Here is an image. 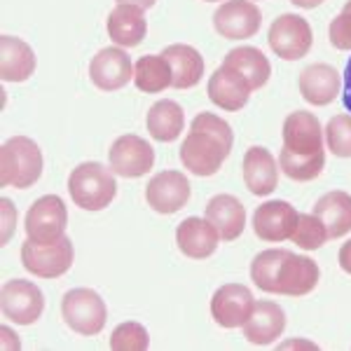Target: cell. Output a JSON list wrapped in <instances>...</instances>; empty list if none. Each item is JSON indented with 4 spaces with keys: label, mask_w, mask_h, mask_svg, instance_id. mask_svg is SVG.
<instances>
[{
    "label": "cell",
    "mask_w": 351,
    "mask_h": 351,
    "mask_svg": "<svg viewBox=\"0 0 351 351\" xmlns=\"http://www.w3.org/2000/svg\"><path fill=\"white\" fill-rule=\"evenodd\" d=\"M288 347H309V349H316V344H302V342H286L284 344V349Z\"/></svg>",
    "instance_id": "cell-39"
},
{
    "label": "cell",
    "mask_w": 351,
    "mask_h": 351,
    "mask_svg": "<svg viewBox=\"0 0 351 351\" xmlns=\"http://www.w3.org/2000/svg\"><path fill=\"white\" fill-rule=\"evenodd\" d=\"M328 38L335 49H342V52L351 49V0L344 3L342 12L332 19L330 28H328Z\"/></svg>",
    "instance_id": "cell-33"
},
{
    "label": "cell",
    "mask_w": 351,
    "mask_h": 351,
    "mask_svg": "<svg viewBox=\"0 0 351 351\" xmlns=\"http://www.w3.org/2000/svg\"><path fill=\"white\" fill-rule=\"evenodd\" d=\"M256 300L248 286L225 284L211 298V316L220 328H239L248 321Z\"/></svg>",
    "instance_id": "cell-13"
},
{
    "label": "cell",
    "mask_w": 351,
    "mask_h": 351,
    "mask_svg": "<svg viewBox=\"0 0 351 351\" xmlns=\"http://www.w3.org/2000/svg\"><path fill=\"white\" fill-rule=\"evenodd\" d=\"M243 183L258 197H267L279 185V169H276L274 155L263 148L253 145L243 155Z\"/></svg>",
    "instance_id": "cell-20"
},
{
    "label": "cell",
    "mask_w": 351,
    "mask_h": 351,
    "mask_svg": "<svg viewBox=\"0 0 351 351\" xmlns=\"http://www.w3.org/2000/svg\"><path fill=\"white\" fill-rule=\"evenodd\" d=\"M157 0H117V5H136V8H143V10H150Z\"/></svg>",
    "instance_id": "cell-37"
},
{
    "label": "cell",
    "mask_w": 351,
    "mask_h": 351,
    "mask_svg": "<svg viewBox=\"0 0 351 351\" xmlns=\"http://www.w3.org/2000/svg\"><path fill=\"white\" fill-rule=\"evenodd\" d=\"M291 241L298 243L304 251H319L328 241V232L324 228V223H321L314 213H300L298 225L291 234Z\"/></svg>",
    "instance_id": "cell-30"
},
{
    "label": "cell",
    "mask_w": 351,
    "mask_h": 351,
    "mask_svg": "<svg viewBox=\"0 0 351 351\" xmlns=\"http://www.w3.org/2000/svg\"><path fill=\"white\" fill-rule=\"evenodd\" d=\"M293 5H298V8H302V10H314V8H319L324 0H291Z\"/></svg>",
    "instance_id": "cell-38"
},
{
    "label": "cell",
    "mask_w": 351,
    "mask_h": 351,
    "mask_svg": "<svg viewBox=\"0 0 351 351\" xmlns=\"http://www.w3.org/2000/svg\"><path fill=\"white\" fill-rule=\"evenodd\" d=\"M251 279L265 293L302 298L319 286L321 269L307 256H298L286 248H269L253 258Z\"/></svg>",
    "instance_id": "cell-2"
},
{
    "label": "cell",
    "mask_w": 351,
    "mask_h": 351,
    "mask_svg": "<svg viewBox=\"0 0 351 351\" xmlns=\"http://www.w3.org/2000/svg\"><path fill=\"white\" fill-rule=\"evenodd\" d=\"M73 258H75V251H73V241L68 237L56 243H49V246L26 239L24 246H21L24 267L33 276H40V279H59V276H64L73 267Z\"/></svg>",
    "instance_id": "cell-8"
},
{
    "label": "cell",
    "mask_w": 351,
    "mask_h": 351,
    "mask_svg": "<svg viewBox=\"0 0 351 351\" xmlns=\"http://www.w3.org/2000/svg\"><path fill=\"white\" fill-rule=\"evenodd\" d=\"M185 127V112L176 101L164 99L157 101L148 110V132L160 143H171L183 134Z\"/></svg>",
    "instance_id": "cell-28"
},
{
    "label": "cell",
    "mask_w": 351,
    "mask_h": 351,
    "mask_svg": "<svg viewBox=\"0 0 351 351\" xmlns=\"http://www.w3.org/2000/svg\"><path fill=\"white\" fill-rule=\"evenodd\" d=\"M263 12L251 0H228L213 12V28L220 33V38L228 40H246L260 31Z\"/></svg>",
    "instance_id": "cell-11"
},
{
    "label": "cell",
    "mask_w": 351,
    "mask_h": 351,
    "mask_svg": "<svg viewBox=\"0 0 351 351\" xmlns=\"http://www.w3.org/2000/svg\"><path fill=\"white\" fill-rule=\"evenodd\" d=\"M326 167L324 129L314 112L295 110L284 122V150L279 155V169L291 180L307 183L319 178Z\"/></svg>",
    "instance_id": "cell-1"
},
{
    "label": "cell",
    "mask_w": 351,
    "mask_h": 351,
    "mask_svg": "<svg viewBox=\"0 0 351 351\" xmlns=\"http://www.w3.org/2000/svg\"><path fill=\"white\" fill-rule=\"evenodd\" d=\"M0 307L3 316L19 326H31L43 316L45 295L33 281L12 279L5 281L3 293H0Z\"/></svg>",
    "instance_id": "cell-10"
},
{
    "label": "cell",
    "mask_w": 351,
    "mask_h": 351,
    "mask_svg": "<svg viewBox=\"0 0 351 351\" xmlns=\"http://www.w3.org/2000/svg\"><path fill=\"white\" fill-rule=\"evenodd\" d=\"M162 56L171 66V87L190 89L199 84L204 75V59L192 45H169Z\"/></svg>",
    "instance_id": "cell-26"
},
{
    "label": "cell",
    "mask_w": 351,
    "mask_h": 351,
    "mask_svg": "<svg viewBox=\"0 0 351 351\" xmlns=\"http://www.w3.org/2000/svg\"><path fill=\"white\" fill-rule=\"evenodd\" d=\"M206 218L213 223L223 241H234L246 228V208L232 195H216L206 204Z\"/></svg>",
    "instance_id": "cell-23"
},
{
    "label": "cell",
    "mask_w": 351,
    "mask_h": 351,
    "mask_svg": "<svg viewBox=\"0 0 351 351\" xmlns=\"http://www.w3.org/2000/svg\"><path fill=\"white\" fill-rule=\"evenodd\" d=\"M145 33H148V21L143 16V8L117 5L108 14V36L117 47H136L143 43Z\"/></svg>",
    "instance_id": "cell-24"
},
{
    "label": "cell",
    "mask_w": 351,
    "mask_h": 351,
    "mask_svg": "<svg viewBox=\"0 0 351 351\" xmlns=\"http://www.w3.org/2000/svg\"><path fill=\"white\" fill-rule=\"evenodd\" d=\"M115 171L99 162H82L68 176V192L75 206L84 211H104L115 199L117 183Z\"/></svg>",
    "instance_id": "cell-5"
},
{
    "label": "cell",
    "mask_w": 351,
    "mask_h": 351,
    "mask_svg": "<svg viewBox=\"0 0 351 351\" xmlns=\"http://www.w3.org/2000/svg\"><path fill=\"white\" fill-rule=\"evenodd\" d=\"M267 40L276 56H281L284 61H298L309 54L314 36H311V26L304 16L281 14L279 19L271 21Z\"/></svg>",
    "instance_id": "cell-9"
},
{
    "label": "cell",
    "mask_w": 351,
    "mask_h": 351,
    "mask_svg": "<svg viewBox=\"0 0 351 351\" xmlns=\"http://www.w3.org/2000/svg\"><path fill=\"white\" fill-rule=\"evenodd\" d=\"M223 66L237 71L239 75L251 84V89H260L269 82L271 75V66L267 61V56L260 52L258 47H251V45H243V47L230 49L228 56H225Z\"/></svg>",
    "instance_id": "cell-27"
},
{
    "label": "cell",
    "mask_w": 351,
    "mask_h": 351,
    "mask_svg": "<svg viewBox=\"0 0 351 351\" xmlns=\"http://www.w3.org/2000/svg\"><path fill=\"white\" fill-rule=\"evenodd\" d=\"M150 344V335L145 326L136 324V321H127L120 324L110 335V349L115 351H145Z\"/></svg>",
    "instance_id": "cell-31"
},
{
    "label": "cell",
    "mask_w": 351,
    "mask_h": 351,
    "mask_svg": "<svg viewBox=\"0 0 351 351\" xmlns=\"http://www.w3.org/2000/svg\"><path fill=\"white\" fill-rule=\"evenodd\" d=\"M3 246L10 241V237H12L14 232V225H16V208L14 204L8 199V197H3Z\"/></svg>",
    "instance_id": "cell-34"
},
{
    "label": "cell",
    "mask_w": 351,
    "mask_h": 351,
    "mask_svg": "<svg viewBox=\"0 0 351 351\" xmlns=\"http://www.w3.org/2000/svg\"><path fill=\"white\" fill-rule=\"evenodd\" d=\"M232 143L234 134L223 117L213 112H199L192 120L190 132L180 145V162L190 173L208 178L220 171L232 152Z\"/></svg>",
    "instance_id": "cell-3"
},
{
    "label": "cell",
    "mask_w": 351,
    "mask_h": 351,
    "mask_svg": "<svg viewBox=\"0 0 351 351\" xmlns=\"http://www.w3.org/2000/svg\"><path fill=\"white\" fill-rule=\"evenodd\" d=\"M328 150L335 157H351V115H335L324 129Z\"/></svg>",
    "instance_id": "cell-32"
},
{
    "label": "cell",
    "mask_w": 351,
    "mask_h": 351,
    "mask_svg": "<svg viewBox=\"0 0 351 351\" xmlns=\"http://www.w3.org/2000/svg\"><path fill=\"white\" fill-rule=\"evenodd\" d=\"M298 216L300 213L284 199L265 202L253 213V232L263 241H271V243L286 241L291 239L293 230H295Z\"/></svg>",
    "instance_id": "cell-16"
},
{
    "label": "cell",
    "mask_w": 351,
    "mask_h": 351,
    "mask_svg": "<svg viewBox=\"0 0 351 351\" xmlns=\"http://www.w3.org/2000/svg\"><path fill=\"white\" fill-rule=\"evenodd\" d=\"M110 169L122 178H141L155 167V150L145 138L124 134L110 148Z\"/></svg>",
    "instance_id": "cell-12"
},
{
    "label": "cell",
    "mask_w": 351,
    "mask_h": 351,
    "mask_svg": "<svg viewBox=\"0 0 351 351\" xmlns=\"http://www.w3.org/2000/svg\"><path fill=\"white\" fill-rule=\"evenodd\" d=\"M206 3H216V0H206Z\"/></svg>",
    "instance_id": "cell-40"
},
{
    "label": "cell",
    "mask_w": 351,
    "mask_h": 351,
    "mask_svg": "<svg viewBox=\"0 0 351 351\" xmlns=\"http://www.w3.org/2000/svg\"><path fill=\"white\" fill-rule=\"evenodd\" d=\"M208 99L223 110L237 112L251 99V84H248L237 71H232L228 66H220L213 71V75L208 77Z\"/></svg>",
    "instance_id": "cell-18"
},
{
    "label": "cell",
    "mask_w": 351,
    "mask_h": 351,
    "mask_svg": "<svg viewBox=\"0 0 351 351\" xmlns=\"http://www.w3.org/2000/svg\"><path fill=\"white\" fill-rule=\"evenodd\" d=\"M314 216L324 223L328 239H339V237L351 232V195L342 190H332L321 197L314 206Z\"/></svg>",
    "instance_id": "cell-25"
},
{
    "label": "cell",
    "mask_w": 351,
    "mask_h": 351,
    "mask_svg": "<svg viewBox=\"0 0 351 351\" xmlns=\"http://www.w3.org/2000/svg\"><path fill=\"white\" fill-rule=\"evenodd\" d=\"M43 176V152L28 136H14L0 148V185L26 190Z\"/></svg>",
    "instance_id": "cell-4"
},
{
    "label": "cell",
    "mask_w": 351,
    "mask_h": 351,
    "mask_svg": "<svg viewBox=\"0 0 351 351\" xmlns=\"http://www.w3.org/2000/svg\"><path fill=\"white\" fill-rule=\"evenodd\" d=\"M300 94L311 106H328L339 94V73L328 64H311L300 73Z\"/></svg>",
    "instance_id": "cell-21"
},
{
    "label": "cell",
    "mask_w": 351,
    "mask_h": 351,
    "mask_svg": "<svg viewBox=\"0 0 351 351\" xmlns=\"http://www.w3.org/2000/svg\"><path fill=\"white\" fill-rule=\"evenodd\" d=\"M36 71V54L28 43L21 38L8 36L0 38V75L5 82H26Z\"/></svg>",
    "instance_id": "cell-22"
},
{
    "label": "cell",
    "mask_w": 351,
    "mask_h": 351,
    "mask_svg": "<svg viewBox=\"0 0 351 351\" xmlns=\"http://www.w3.org/2000/svg\"><path fill=\"white\" fill-rule=\"evenodd\" d=\"M286 330V314L276 302L263 300L256 302L248 321L243 324V337L256 347H267V344L276 342Z\"/></svg>",
    "instance_id": "cell-19"
},
{
    "label": "cell",
    "mask_w": 351,
    "mask_h": 351,
    "mask_svg": "<svg viewBox=\"0 0 351 351\" xmlns=\"http://www.w3.org/2000/svg\"><path fill=\"white\" fill-rule=\"evenodd\" d=\"M61 314L71 330L77 335H99L108 319V309L101 295L92 288H73L64 295L61 302Z\"/></svg>",
    "instance_id": "cell-6"
},
{
    "label": "cell",
    "mask_w": 351,
    "mask_h": 351,
    "mask_svg": "<svg viewBox=\"0 0 351 351\" xmlns=\"http://www.w3.org/2000/svg\"><path fill=\"white\" fill-rule=\"evenodd\" d=\"M339 267H342L347 274H351V239L347 243H342V248H339Z\"/></svg>",
    "instance_id": "cell-36"
},
{
    "label": "cell",
    "mask_w": 351,
    "mask_h": 351,
    "mask_svg": "<svg viewBox=\"0 0 351 351\" xmlns=\"http://www.w3.org/2000/svg\"><path fill=\"white\" fill-rule=\"evenodd\" d=\"M145 199L152 211L171 216L190 202V180L180 171H162L152 176L145 188Z\"/></svg>",
    "instance_id": "cell-15"
},
{
    "label": "cell",
    "mask_w": 351,
    "mask_h": 351,
    "mask_svg": "<svg viewBox=\"0 0 351 351\" xmlns=\"http://www.w3.org/2000/svg\"><path fill=\"white\" fill-rule=\"evenodd\" d=\"M220 234L213 228L211 220L202 218H185L183 223L176 228V243H178L180 253L192 260H204L211 258L218 248Z\"/></svg>",
    "instance_id": "cell-17"
},
{
    "label": "cell",
    "mask_w": 351,
    "mask_h": 351,
    "mask_svg": "<svg viewBox=\"0 0 351 351\" xmlns=\"http://www.w3.org/2000/svg\"><path fill=\"white\" fill-rule=\"evenodd\" d=\"M134 84L138 92L160 94L171 87V66L162 54H145L134 66Z\"/></svg>",
    "instance_id": "cell-29"
},
{
    "label": "cell",
    "mask_w": 351,
    "mask_h": 351,
    "mask_svg": "<svg viewBox=\"0 0 351 351\" xmlns=\"http://www.w3.org/2000/svg\"><path fill=\"white\" fill-rule=\"evenodd\" d=\"M89 77L101 92H117L134 80V66L129 54L120 47H104L89 64Z\"/></svg>",
    "instance_id": "cell-14"
},
{
    "label": "cell",
    "mask_w": 351,
    "mask_h": 351,
    "mask_svg": "<svg viewBox=\"0 0 351 351\" xmlns=\"http://www.w3.org/2000/svg\"><path fill=\"white\" fill-rule=\"evenodd\" d=\"M342 101L344 108L351 112V59L347 61V68H344V89H342Z\"/></svg>",
    "instance_id": "cell-35"
},
{
    "label": "cell",
    "mask_w": 351,
    "mask_h": 351,
    "mask_svg": "<svg viewBox=\"0 0 351 351\" xmlns=\"http://www.w3.org/2000/svg\"><path fill=\"white\" fill-rule=\"evenodd\" d=\"M66 225H68V211L61 197L56 195H45L40 197L26 213V239L49 246L66 237Z\"/></svg>",
    "instance_id": "cell-7"
}]
</instances>
